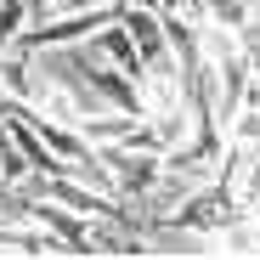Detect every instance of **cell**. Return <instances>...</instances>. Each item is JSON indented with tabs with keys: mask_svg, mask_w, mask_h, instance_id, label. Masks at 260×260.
Instances as JSON below:
<instances>
[{
	"mask_svg": "<svg viewBox=\"0 0 260 260\" xmlns=\"http://www.w3.org/2000/svg\"><path fill=\"white\" fill-rule=\"evenodd\" d=\"M96 158L108 170V192L124 204H142L164 176V153H153V147H96Z\"/></svg>",
	"mask_w": 260,
	"mask_h": 260,
	"instance_id": "1",
	"label": "cell"
},
{
	"mask_svg": "<svg viewBox=\"0 0 260 260\" xmlns=\"http://www.w3.org/2000/svg\"><path fill=\"white\" fill-rule=\"evenodd\" d=\"M119 23L130 28V40H136V51H142V62H147V68L176 57V51H170V34H164V12L142 6V0H124V6H119Z\"/></svg>",
	"mask_w": 260,
	"mask_h": 260,
	"instance_id": "2",
	"label": "cell"
},
{
	"mask_svg": "<svg viewBox=\"0 0 260 260\" xmlns=\"http://www.w3.org/2000/svg\"><path fill=\"white\" fill-rule=\"evenodd\" d=\"M85 46H91V51H96L102 62H113V68H124L130 79H142V74H147V62H142V51H136V40H130V28H124L119 17H113L108 28H96L91 40H85Z\"/></svg>",
	"mask_w": 260,
	"mask_h": 260,
	"instance_id": "3",
	"label": "cell"
},
{
	"mask_svg": "<svg viewBox=\"0 0 260 260\" xmlns=\"http://www.w3.org/2000/svg\"><path fill=\"white\" fill-rule=\"evenodd\" d=\"M226 147H238V153H260V102H254V96H243V108L226 119Z\"/></svg>",
	"mask_w": 260,
	"mask_h": 260,
	"instance_id": "4",
	"label": "cell"
},
{
	"mask_svg": "<svg viewBox=\"0 0 260 260\" xmlns=\"http://www.w3.org/2000/svg\"><path fill=\"white\" fill-rule=\"evenodd\" d=\"M34 23V12H28V0H0V57H6L17 40H23V28Z\"/></svg>",
	"mask_w": 260,
	"mask_h": 260,
	"instance_id": "5",
	"label": "cell"
},
{
	"mask_svg": "<svg viewBox=\"0 0 260 260\" xmlns=\"http://www.w3.org/2000/svg\"><path fill=\"white\" fill-rule=\"evenodd\" d=\"M204 23H221V28H249V0H204Z\"/></svg>",
	"mask_w": 260,
	"mask_h": 260,
	"instance_id": "6",
	"label": "cell"
},
{
	"mask_svg": "<svg viewBox=\"0 0 260 260\" xmlns=\"http://www.w3.org/2000/svg\"><path fill=\"white\" fill-rule=\"evenodd\" d=\"M91 6H102V0H51L46 17H51V12H91Z\"/></svg>",
	"mask_w": 260,
	"mask_h": 260,
	"instance_id": "7",
	"label": "cell"
},
{
	"mask_svg": "<svg viewBox=\"0 0 260 260\" xmlns=\"http://www.w3.org/2000/svg\"><path fill=\"white\" fill-rule=\"evenodd\" d=\"M142 6H153V12H187V0H142Z\"/></svg>",
	"mask_w": 260,
	"mask_h": 260,
	"instance_id": "8",
	"label": "cell"
}]
</instances>
